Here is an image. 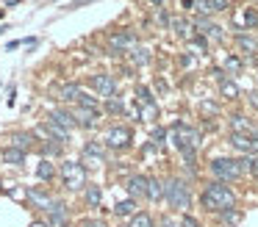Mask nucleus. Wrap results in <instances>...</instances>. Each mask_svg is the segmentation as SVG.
I'll return each mask as SVG.
<instances>
[{
	"label": "nucleus",
	"instance_id": "29",
	"mask_svg": "<svg viewBox=\"0 0 258 227\" xmlns=\"http://www.w3.org/2000/svg\"><path fill=\"white\" fill-rule=\"evenodd\" d=\"M172 31L178 33L180 39H189V36H191V33H189V31H191V25H189L186 20H172Z\"/></svg>",
	"mask_w": 258,
	"mask_h": 227
},
{
	"label": "nucleus",
	"instance_id": "9",
	"mask_svg": "<svg viewBox=\"0 0 258 227\" xmlns=\"http://www.w3.org/2000/svg\"><path fill=\"white\" fill-rule=\"evenodd\" d=\"M230 144H233L239 153H258V144H255V136H250V133H230Z\"/></svg>",
	"mask_w": 258,
	"mask_h": 227
},
{
	"label": "nucleus",
	"instance_id": "3",
	"mask_svg": "<svg viewBox=\"0 0 258 227\" xmlns=\"http://www.w3.org/2000/svg\"><path fill=\"white\" fill-rule=\"evenodd\" d=\"M164 197H167L169 208H175V210H186V208L191 205V191H189V186H186L183 180H178V177H172V180L164 186Z\"/></svg>",
	"mask_w": 258,
	"mask_h": 227
},
{
	"label": "nucleus",
	"instance_id": "36",
	"mask_svg": "<svg viewBox=\"0 0 258 227\" xmlns=\"http://www.w3.org/2000/svg\"><path fill=\"white\" fill-rule=\"evenodd\" d=\"M244 25H250V28L258 25V14H255V11H244Z\"/></svg>",
	"mask_w": 258,
	"mask_h": 227
},
{
	"label": "nucleus",
	"instance_id": "40",
	"mask_svg": "<svg viewBox=\"0 0 258 227\" xmlns=\"http://www.w3.org/2000/svg\"><path fill=\"white\" fill-rule=\"evenodd\" d=\"M81 227H108V224H106V221H97V219H86Z\"/></svg>",
	"mask_w": 258,
	"mask_h": 227
},
{
	"label": "nucleus",
	"instance_id": "21",
	"mask_svg": "<svg viewBox=\"0 0 258 227\" xmlns=\"http://www.w3.org/2000/svg\"><path fill=\"white\" fill-rule=\"evenodd\" d=\"M3 161H6V164L20 166L25 161V153H23V149H17V147H6V149H3Z\"/></svg>",
	"mask_w": 258,
	"mask_h": 227
},
{
	"label": "nucleus",
	"instance_id": "19",
	"mask_svg": "<svg viewBox=\"0 0 258 227\" xmlns=\"http://www.w3.org/2000/svg\"><path fill=\"white\" fill-rule=\"evenodd\" d=\"M161 197H164V186H161V180H156V177H150V180H147V199H153V202H158Z\"/></svg>",
	"mask_w": 258,
	"mask_h": 227
},
{
	"label": "nucleus",
	"instance_id": "11",
	"mask_svg": "<svg viewBox=\"0 0 258 227\" xmlns=\"http://www.w3.org/2000/svg\"><path fill=\"white\" fill-rule=\"evenodd\" d=\"M103 158H106V153H103V147L97 141L84 144V166H100Z\"/></svg>",
	"mask_w": 258,
	"mask_h": 227
},
{
	"label": "nucleus",
	"instance_id": "2",
	"mask_svg": "<svg viewBox=\"0 0 258 227\" xmlns=\"http://www.w3.org/2000/svg\"><path fill=\"white\" fill-rule=\"evenodd\" d=\"M244 169H247V161H236V158H214L211 161V175L217 177L219 183L239 180Z\"/></svg>",
	"mask_w": 258,
	"mask_h": 227
},
{
	"label": "nucleus",
	"instance_id": "30",
	"mask_svg": "<svg viewBox=\"0 0 258 227\" xmlns=\"http://www.w3.org/2000/svg\"><path fill=\"white\" fill-rule=\"evenodd\" d=\"M100 199H103V194H100V188H97V186L86 188V202H89L92 208H100Z\"/></svg>",
	"mask_w": 258,
	"mask_h": 227
},
{
	"label": "nucleus",
	"instance_id": "32",
	"mask_svg": "<svg viewBox=\"0 0 258 227\" xmlns=\"http://www.w3.org/2000/svg\"><path fill=\"white\" fill-rule=\"evenodd\" d=\"M39 177H42V180H50V177H53V164H50V161H42V164H39Z\"/></svg>",
	"mask_w": 258,
	"mask_h": 227
},
{
	"label": "nucleus",
	"instance_id": "15",
	"mask_svg": "<svg viewBox=\"0 0 258 227\" xmlns=\"http://www.w3.org/2000/svg\"><path fill=\"white\" fill-rule=\"evenodd\" d=\"M75 119H78V125H84V127H95L97 125V108H78Z\"/></svg>",
	"mask_w": 258,
	"mask_h": 227
},
{
	"label": "nucleus",
	"instance_id": "8",
	"mask_svg": "<svg viewBox=\"0 0 258 227\" xmlns=\"http://www.w3.org/2000/svg\"><path fill=\"white\" fill-rule=\"evenodd\" d=\"M45 213H47V224L50 227H67V205L64 202L53 199V202L45 208Z\"/></svg>",
	"mask_w": 258,
	"mask_h": 227
},
{
	"label": "nucleus",
	"instance_id": "20",
	"mask_svg": "<svg viewBox=\"0 0 258 227\" xmlns=\"http://www.w3.org/2000/svg\"><path fill=\"white\" fill-rule=\"evenodd\" d=\"M28 199H31V202L36 205V208H47V205L53 202V199L47 197L45 191H39V188H28Z\"/></svg>",
	"mask_w": 258,
	"mask_h": 227
},
{
	"label": "nucleus",
	"instance_id": "17",
	"mask_svg": "<svg viewBox=\"0 0 258 227\" xmlns=\"http://www.w3.org/2000/svg\"><path fill=\"white\" fill-rule=\"evenodd\" d=\"M31 144H34V133H14L12 136V147L23 149V153H28Z\"/></svg>",
	"mask_w": 258,
	"mask_h": 227
},
{
	"label": "nucleus",
	"instance_id": "6",
	"mask_svg": "<svg viewBox=\"0 0 258 227\" xmlns=\"http://www.w3.org/2000/svg\"><path fill=\"white\" fill-rule=\"evenodd\" d=\"M106 147H111V149H125L131 141H134V136H131V130L125 125H114V127H108L106 130Z\"/></svg>",
	"mask_w": 258,
	"mask_h": 227
},
{
	"label": "nucleus",
	"instance_id": "5",
	"mask_svg": "<svg viewBox=\"0 0 258 227\" xmlns=\"http://www.w3.org/2000/svg\"><path fill=\"white\" fill-rule=\"evenodd\" d=\"M172 144L180 149V153H186V149H197V144H200V133H197L195 127H189V125H175Z\"/></svg>",
	"mask_w": 258,
	"mask_h": 227
},
{
	"label": "nucleus",
	"instance_id": "23",
	"mask_svg": "<svg viewBox=\"0 0 258 227\" xmlns=\"http://www.w3.org/2000/svg\"><path fill=\"white\" fill-rule=\"evenodd\" d=\"M230 127H233V133H250L252 130V125L247 122V116H241V114L230 116Z\"/></svg>",
	"mask_w": 258,
	"mask_h": 227
},
{
	"label": "nucleus",
	"instance_id": "43",
	"mask_svg": "<svg viewBox=\"0 0 258 227\" xmlns=\"http://www.w3.org/2000/svg\"><path fill=\"white\" fill-rule=\"evenodd\" d=\"M0 14H3V9H0Z\"/></svg>",
	"mask_w": 258,
	"mask_h": 227
},
{
	"label": "nucleus",
	"instance_id": "37",
	"mask_svg": "<svg viewBox=\"0 0 258 227\" xmlns=\"http://www.w3.org/2000/svg\"><path fill=\"white\" fill-rule=\"evenodd\" d=\"M247 169H250V175L258 180V158H247Z\"/></svg>",
	"mask_w": 258,
	"mask_h": 227
},
{
	"label": "nucleus",
	"instance_id": "16",
	"mask_svg": "<svg viewBox=\"0 0 258 227\" xmlns=\"http://www.w3.org/2000/svg\"><path fill=\"white\" fill-rule=\"evenodd\" d=\"M236 44H239V50H244L247 55H255L258 53V42L252 36H247V33H239V36H236Z\"/></svg>",
	"mask_w": 258,
	"mask_h": 227
},
{
	"label": "nucleus",
	"instance_id": "27",
	"mask_svg": "<svg viewBox=\"0 0 258 227\" xmlns=\"http://www.w3.org/2000/svg\"><path fill=\"white\" fill-rule=\"evenodd\" d=\"M131 61H134L136 66H145L147 61H150V55H147L145 47H134V50H131Z\"/></svg>",
	"mask_w": 258,
	"mask_h": 227
},
{
	"label": "nucleus",
	"instance_id": "41",
	"mask_svg": "<svg viewBox=\"0 0 258 227\" xmlns=\"http://www.w3.org/2000/svg\"><path fill=\"white\" fill-rule=\"evenodd\" d=\"M86 3H95V0H73L67 9H78V6H86Z\"/></svg>",
	"mask_w": 258,
	"mask_h": 227
},
{
	"label": "nucleus",
	"instance_id": "24",
	"mask_svg": "<svg viewBox=\"0 0 258 227\" xmlns=\"http://www.w3.org/2000/svg\"><path fill=\"white\" fill-rule=\"evenodd\" d=\"M45 130H47V133H53V136H56L58 141H67V138H70V130H64V127H61V125H56L53 119H47V122H45Z\"/></svg>",
	"mask_w": 258,
	"mask_h": 227
},
{
	"label": "nucleus",
	"instance_id": "31",
	"mask_svg": "<svg viewBox=\"0 0 258 227\" xmlns=\"http://www.w3.org/2000/svg\"><path fill=\"white\" fill-rule=\"evenodd\" d=\"M241 219V213L236 208H228V210H222V221H228V224H236V221Z\"/></svg>",
	"mask_w": 258,
	"mask_h": 227
},
{
	"label": "nucleus",
	"instance_id": "14",
	"mask_svg": "<svg viewBox=\"0 0 258 227\" xmlns=\"http://www.w3.org/2000/svg\"><path fill=\"white\" fill-rule=\"evenodd\" d=\"M228 0H197V11L200 14H214V11H225Z\"/></svg>",
	"mask_w": 258,
	"mask_h": 227
},
{
	"label": "nucleus",
	"instance_id": "7",
	"mask_svg": "<svg viewBox=\"0 0 258 227\" xmlns=\"http://www.w3.org/2000/svg\"><path fill=\"white\" fill-rule=\"evenodd\" d=\"M92 86H95V92L100 94V97H114V94H117V78H114L111 72H97V75L92 78Z\"/></svg>",
	"mask_w": 258,
	"mask_h": 227
},
{
	"label": "nucleus",
	"instance_id": "34",
	"mask_svg": "<svg viewBox=\"0 0 258 227\" xmlns=\"http://www.w3.org/2000/svg\"><path fill=\"white\" fill-rule=\"evenodd\" d=\"M81 108H97V100L95 97H86V94H81Z\"/></svg>",
	"mask_w": 258,
	"mask_h": 227
},
{
	"label": "nucleus",
	"instance_id": "38",
	"mask_svg": "<svg viewBox=\"0 0 258 227\" xmlns=\"http://www.w3.org/2000/svg\"><path fill=\"white\" fill-rule=\"evenodd\" d=\"M164 144V130H153V147H161Z\"/></svg>",
	"mask_w": 258,
	"mask_h": 227
},
{
	"label": "nucleus",
	"instance_id": "42",
	"mask_svg": "<svg viewBox=\"0 0 258 227\" xmlns=\"http://www.w3.org/2000/svg\"><path fill=\"white\" fill-rule=\"evenodd\" d=\"M250 105H252V108H258V92L250 94Z\"/></svg>",
	"mask_w": 258,
	"mask_h": 227
},
{
	"label": "nucleus",
	"instance_id": "22",
	"mask_svg": "<svg viewBox=\"0 0 258 227\" xmlns=\"http://www.w3.org/2000/svg\"><path fill=\"white\" fill-rule=\"evenodd\" d=\"M81 94H84V92H81L78 83H67V86L61 89V100H67V103H78Z\"/></svg>",
	"mask_w": 258,
	"mask_h": 227
},
{
	"label": "nucleus",
	"instance_id": "10",
	"mask_svg": "<svg viewBox=\"0 0 258 227\" xmlns=\"http://www.w3.org/2000/svg\"><path fill=\"white\" fill-rule=\"evenodd\" d=\"M108 44H111V50H134L136 44V33L134 31H119V33H111L108 36Z\"/></svg>",
	"mask_w": 258,
	"mask_h": 227
},
{
	"label": "nucleus",
	"instance_id": "4",
	"mask_svg": "<svg viewBox=\"0 0 258 227\" xmlns=\"http://www.w3.org/2000/svg\"><path fill=\"white\" fill-rule=\"evenodd\" d=\"M61 177H64V186H67L70 191H78V188L86 186V166L81 164V161H64Z\"/></svg>",
	"mask_w": 258,
	"mask_h": 227
},
{
	"label": "nucleus",
	"instance_id": "35",
	"mask_svg": "<svg viewBox=\"0 0 258 227\" xmlns=\"http://www.w3.org/2000/svg\"><path fill=\"white\" fill-rule=\"evenodd\" d=\"M225 66H228V69H230V72H239V69H241V61H239V58H236V55H230V58H228V61H225Z\"/></svg>",
	"mask_w": 258,
	"mask_h": 227
},
{
	"label": "nucleus",
	"instance_id": "18",
	"mask_svg": "<svg viewBox=\"0 0 258 227\" xmlns=\"http://www.w3.org/2000/svg\"><path fill=\"white\" fill-rule=\"evenodd\" d=\"M197 28H200L203 33H208L211 39H217V42H222V39H225L222 28H219V25H214V22H208V20H200V22H197Z\"/></svg>",
	"mask_w": 258,
	"mask_h": 227
},
{
	"label": "nucleus",
	"instance_id": "39",
	"mask_svg": "<svg viewBox=\"0 0 258 227\" xmlns=\"http://www.w3.org/2000/svg\"><path fill=\"white\" fill-rule=\"evenodd\" d=\"M180 227H200V221L191 219V216H183V219H180Z\"/></svg>",
	"mask_w": 258,
	"mask_h": 227
},
{
	"label": "nucleus",
	"instance_id": "33",
	"mask_svg": "<svg viewBox=\"0 0 258 227\" xmlns=\"http://www.w3.org/2000/svg\"><path fill=\"white\" fill-rule=\"evenodd\" d=\"M106 108H108V111H114V114H119V111H122V100H119L117 94H114V97H108Z\"/></svg>",
	"mask_w": 258,
	"mask_h": 227
},
{
	"label": "nucleus",
	"instance_id": "1",
	"mask_svg": "<svg viewBox=\"0 0 258 227\" xmlns=\"http://www.w3.org/2000/svg\"><path fill=\"white\" fill-rule=\"evenodd\" d=\"M200 202H203V208L211 210V213H222V210H228V208H236L233 191H230L225 183H219V180L208 183V188L203 191Z\"/></svg>",
	"mask_w": 258,
	"mask_h": 227
},
{
	"label": "nucleus",
	"instance_id": "25",
	"mask_svg": "<svg viewBox=\"0 0 258 227\" xmlns=\"http://www.w3.org/2000/svg\"><path fill=\"white\" fill-rule=\"evenodd\" d=\"M219 89H222V94L228 100H236L239 97V86H236L233 81H228V78H222V81H219Z\"/></svg>",
	"mask_w": 258,
	"mask_h": 227
},
{
	"label": "nucleus",
	"instance_id": "28",
	"mask_svg": "<svg viewBox=\"0 0 258 227\" xmlns=\"http://www.w3.org/2000/svg\"><path fill=\"white\" fill-rule=\"evenodd\" d=\"M134 208H136L134 199H122V202H117L114 213H117V216H134Z\"/></svg>",
	"mask_w": 258,
	"mask_h": 227
},
{
	"label": "nucleus",
	"instance_id": "26",
	"mask_svg": "<svg viewBox=\"0 0 258 227\" xmlns=\"http://www.w3.org/2000/svg\"><path fill=\"white\" fill-rule=\"evenodd\" d=\"M128 227H153V216L150 213H134Z\"/></svg>",
	"mask_w": 258,
	"mask_h": 227
},
{
	"label": "nucleus",
	"instance_id": "13",
	"mask_svg": "<svg viewBox=\"0 0 258 227\" xmlns=\"http://www.w3.org/2000/svg\"><path fill=\"white\" fill-rule=\"evenodd\" d=\"M147 180L150 177H142V175H134L128 180V191H131V197H147Z\"/></svg>",
	"mask_w": 258,
	"mask_h": 227
},
{
	"label": "nucleus",
	"instance_id": "12",
	"mask_svg": "<svg viewBox=\"0 0 258 227\" xmlns=\"http://www.w3.org/2000/svg\"><path fill=\"white\" fill-rule=\"evenodd\" d=\"M47 119H53L56 125H61L64 130H75V127H78V119H75V114H73V111H64V108H53Z\"/></svg>",
	"mask_w": 258,
	"mask_h": 227
}]
</instances>
